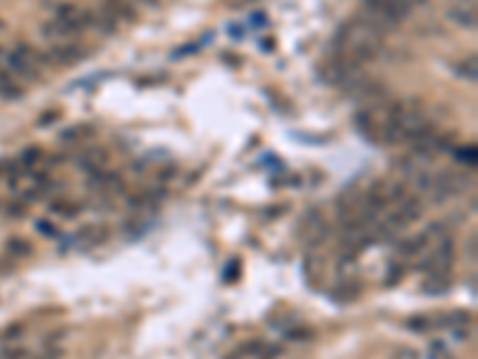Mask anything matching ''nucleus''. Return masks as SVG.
I'll use <instances>...</instances> for the list:
<instances>
[{
    "label": "nucleus",
    "mask_w": 478,
    "mask_h": 359,
    "mask_svg": "<svg viewBox=\"0 0 478 359\" xmlns=\"http://www.w3.org/2000/svg\"><path fill=\"white\" fill-rule=\"evenodd\" d=\"M20 331H22V326H13V328H8V331H5L3 335H0V338H5V340H13V338H20Z\"/></svg>",
    "instance_id": "21"
},
{
    "label": "nucleus",
    "mask_w": 478,
    "mask_h": 359,
    "mask_svg": "<svg viewBox=\"0 0 478 359\" xmlns=\"http://www.w3.org/2000/svg\"><path fill=\"white\" fill-rule=\"evenodd\" d=\"M425 242H428V237L423 235H414V237H407V240H402L397 249H400V254L402 257H416L418 252L425 247Z\"/></svg>",
    "instance_id": "14"
},
{
    "label": "nucleus",
    "mask_w": 478,
    "mask_h": 359,
    "mask_svg": "<svg viewBox=\"0 0 478 359\" xmlns=\"http://www.w3.org/2000/svg\"><path fill=\"white\" fill-rule=\"evenodd\" d=\"M383 46H385V34L369 25L364 17H354V20L345 22L335 34V53L349 57L359 65L376 60L383 53Z\"/></svg>",
    "instance_id": "1"
},
{
    "label": "nucleus",
    "mask_w": 478,
    "mask_h": 359,
    "mask_svg": "<svg viewBox=\"0 0 478 359\" xmlns=\"http://www.w3.org/2000/svg\"><path fill=\"white\" fill-rule=\"evenodd\" d=\"M395 359H418V357L414 350H400L397 355H395Z\"/></svg>",
    "instance_id": "22"
},
{
    "label": "nucleus",
    "mask_w": 478,
    "mask_h": 359,
    "mask_svg": "<svg viewBox=\"0 0 478 359\" xmlns=\"http://www.w3.org/2000/svg\"><path fill=\"white\" fill-rule=\"evenodd\" d=\"M3 29H5V22H3V20H0V32H3Z\"/></svg>",
    "instance_id": "24"
},
{
    "label": "nucleus",
    "mask_w": 478,
    "mask_h": 359,
    "mask_svg": "<svg viewBox=\"0 0 478 359\" xmlns=\"http://www.w3.org/2000/svg\"><path fill=\"white\" fill-rule=\"evenodd\" d=\"M84 55H86L84 46L77 41H55L53 46H48V50L43 53V60H46V65L72 67V65H77Z\"/></svg>",
    "instance_id": "4"
},
{
    "label": "nucleus",
    "mask_w": 478,
    "mask_h": 359,
    "mask_svg": "<svg viewBox=\"0 0 478 359\" xmlns=\"http://www.w3.org/2000/svg\"><path fill=\"white\" fill-rule=\"evenodd\" d=\"M36 230H39V233H43V235L57 237V228H55L53 223H48V221H39L36 223Z\"/></svg>",
    "instance_id": "19"
},
{
    "label": "nucleus",
    "mask_w": 478,
    "mask_h": 359,
    "mask_svg": "<svg viewBox=\"0 0 478 359\" xmlns=\"http://www.w3.org/2000/svg\"><path fill=\"white\" fill-rule=\"evenodd\" d=\"M130 3H142L144 8H158L161 0H130Z\"/></svg>",
    "instance_id": "23"
},
{
    "label": "nucleus",
    "mask_w": 478,
    "mask_h": 359,
    "mask_svg": "<svg viewBox=\"0 0 478 359\" xmlns=\"http://www.w3.org/2000/svg\"><path fill=\"white\" fill-rule=\"evenodd\" d=\"M237 271H239V262H237V259H232V262L227 264V269H225V280H235Z\"/></svg>",
    "instance_id": "20"
},
{
    "label": "nucleus",
    "mask_w": 478,
    "mask_h": 359,
    "mask_svg": "<svg viewBox=\"0 0 478 359\" xmlns=\"http://www.w3.org/2000/svg\"><path fill=\"white\" fill-rule=\"evenodd\" d=\"M48 211L55 213V216H62V218H74L81 211V206L74 204L72 199H55L48 204Z\"/></svg>",
    "instance_id": "13"
},
{
    "label": "nucleus",
    "mask_w": 478,
    "mask_h": 359,
    "mask_svg": "<svg viewBox=\"0 0 478 359\" xmlns=\"http://www.w3.org/2000/svg\"><path fill=\"white\" fill-rule=\"evenodd\" d=\"M301 235H304V240L308 242H323L325 235H328V225H325L323 216L316 211V213H306L304 221H301Z\"/></svg>",
    "instance_id": "7"
},
{
    "label": "nucleus",
    "mask_w": 478,
    "mask_h": 359,
    "mask_svg": "<svg viewBox=\"0 0 478 359\" xmlns=\"http://www.w3.org/2000/svg\"><path fill=\"white\" fill-rule=\"evenodd\" d=\"M106 237H108V230L103 228V225H89V228H84V230H79V233H77V240L84 242L86 247L98 245V242H103Z\"/></svg>",
    "instance_id": "12"
},
{
    "label": "nucleus",
    "mask_w": 478,
    "mask_h": 359,
    "mask_svg": "<svg viewBox=\"0 0 478 359\" xmlns=\"http://www.w3.org/2000/svg\"><path fill=\"white\" fill-rule=\"evenodd\" d=\"M459 74H462L464 79H469V82H476V57L471 55V60H464V62H457L454 65Z\"/></svg>",
    "instance_id": "18"
},
{
    "label": "nucleus",
    "mask_w": 478,
    "mask_h": 359,
    "mask_svg": "<svg viewBox=\"0 0 478 359\" xmlns=\"http://www.w3.org/2000/svg\"><path fill=\"white\" fill-rule=\"evenodd\" d=\"M354 127L361 137H366L369 142H378V120L371 111H359L354 115Z\"/></svg>",
    "instance_id": "9"
},
{
    "label": "nucleus",
    "mask_w": 478,
    "mask_h": 359,
    "mask_svg": "<svg viewBox=\"0 0 478 359\" xmlns=\"http://www.w3.org/2000/svg\"><path fill=\"white\" fill-rule=\"evenodd\" d=\"M454 161H459V163H464V165H476V161H478V147L476 144H466V147H459V149H454Z\"/></svg>",
    "instance_id": "16"
},
{
    "label": "nucleus",
    "mask_w": 478,
    "mask_h": 359,
    "mask_svg": "<svg viewBox=\"0 0 478 359\" xmlns=\"http://www.w3.org/2000/svg\"><path fill=\"white\" fill-rule=\"evenodd\" d=\"M447 20L454 22L457 27L462 29H474L476 27V10L469 8V5H452L447 10Z\"/></svg>",
    "instance_id": "11"
},
{
    "label": "nucleus",
    "mask_w": 478,
    "mask_h": 359,
    "mask_svg": "<svg viewBox=\"0 0 478 359\" xmlns=\"http://www.w3.org/2000/svg\"><path fill=\"white\" fill-rule=\"evenodd\" d=\"M108 163V151L106 149H101V147H89L86 151H81L77 156V165L81 168V170H86V172H98V170H103Z\"/></svg>",
    "instance_id": "6"
},
{
    "label": "nucleus",
    "mask_w": 478,
    "mask_h": 359,
    "mask_svg": "<svg viewBox=\"0 0 478 359\" xmlns=\"http://www.w3.org/2000/svg\"><path fill=\"white\" fill-rule=\"evenodd\" d=\"M5 60H8V67L5 69H8L13 77L27 79V82H39L41 72H43V67H46L43 53L29 43H17Z\"/></svg>",
    "instance_id": "3"
},
{
    "label": "nucleus",
    "mask_w": 478,
    "mask_h": 359,
    "mask_svg": "<svg viewBox=\"0 0 478 359\" xmlns=\"http://www.w3.org/2000/svg\"><path fill=\"white\" fill-rule=\"evenodd\" d=\"M22 96H25V89L17 82V77H13L5 67H0V98L13 103V101H20Z\"/></svg>",
    "instance_id": "8"
},
{
    "label": "nucleus",
    "mask_w": 478,
    "mask_h": 359,
    "mask_svg": "<svg viewBox=\"0 0 478 359\" xmlns=\"http://www.w3.org/2000/svg\"><path fill=\"white\" fill-rule=\"evenodd\" d=\"M409 0H361L359 17H364L369 25L388 34L404 22V17L409 15Z\"/></svg>",
    "instance_id": "2"
},
{
    "label": "nucleus",
    "mask_w": 478,
    "mask_h": 359,
    "mask_svg": "<svg viewBox=\"0 0 478 359\" xmlns=\"http://www.w3.org/2000/svg\"><path fill=\"white\" fill-rule=\"evenodd\" d=\"M5 249L10 252V257H17V259H25L34 252V247L29 245L27 240H22V237H10V240L5 242Z\"/></svg>",
    "instance_id": "15"
},
{
    "label": "nucleus",
    "mask_w": 478,
    "mask_h": 359,
    "mask_svg": "<svg viewBox=\"0 0 478 359\" xmlns=\"http://www.w3.org/2000/svg\"><path fill=\"white\" fill-rule=\"evenodd\" d=\"M91 135H93L91 125H74V127H69V130L62 132L60 139H62V142H81V139H86Z\"/></svg>",
    "instance_id": "17"
},
{
    "label": "nucleus",
    "mask_w": 478,
    "mask_h": 359,
    "mask_svg": "<svg viewBox=\"0 0 478 359\" xmlns=\"http://www.w3.org/2000/svg\"><path fill=\"white\" fill-rule=\"evenodd\" d=\"M89 29H93V32H98L101 36H113V34L118 32V25H115L113 17H110L108 13H103V10L98 8V10H91Z\"/></svg>",
    "instance_id": "10"
},
{
    "label": "nucleus",
    "mask_w": 478,
    "mask_h": 359,
    "mask_svg": "<svg viewBox=\"0 0 478 359\" xmlns=\"http://www.w3.org/2000/svg\"><path fill=\"white\" fill-rule=\"evenodd\" d=\"M101 10L115 20V25H134L139 20V10L130 0H101Z\"/></svg>",
    "instance_id": "5"
}]
</instances>
